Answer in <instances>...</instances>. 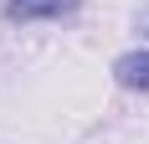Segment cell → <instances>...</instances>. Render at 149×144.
<instances>
[{
  "label": "cell",
  "instance_id": "obj_1",
  "mask_svg": "<svg viewBox=\"0 0 149 144\" xmlns=\"http://www.w3.org/2000/svg\"><path fill=\"white\" fill-rule=\"evenodd\" d=\"M72 10H77V0H5L10 21H62Z\"/></svg>",
  "mask_w": 149,
  "mask_h": 144
},
{
  "label": "cell",
  "instance_id": "obj_2",
  "mask_svg": "<svg viewBox=\"0 0 149 144\" xmlns=\"http://www.w3.org/2000/svg\"><path fill=\"white\" fill-rule=\"evenodd\" d=\"M113 82H118V87H129V93H149V46L123 52V57L113 62Z\"/></svg>",
  "mask_w": 149,
  "mask_h": 144
},
{
  "label": "cell",
  "instance_id": "obj_3",
  "mask_svg": "<svg viewBox=\"0 0 149 144\" xmlns=\"http://www.w3.org/2000/svg\"><path fill=\"white\" fill-rule=\"evenodd\" d=\"M139 26H144V31H149V0H144V10H139Z\"/></svg>",
  "mask_w": 149,
  "mask_h": 144
}]
</instances>
